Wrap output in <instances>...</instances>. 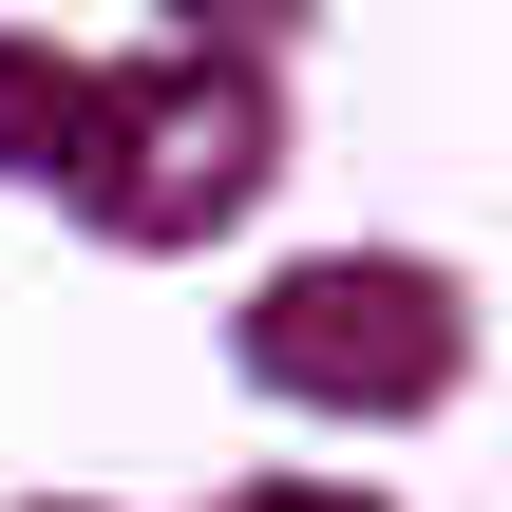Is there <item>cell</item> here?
I'll return each instance as SVG.
<instances>
[]
</instances>
